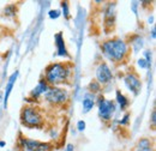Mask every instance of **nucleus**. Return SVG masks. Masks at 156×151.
I'll return each instance as SVG.
<instances>
[{
    "label": "nucleus",
    "instance_id": "1",
    "mask_svg": "<svg viewBox=\"0 0 156 151\" xmlns=\"http://www.w3.org/2000/svg\"><path fill=\"white\" fill-rule=\"evenodd\" d=\"M100 48L105 58L114 64H122L130 57V47L122 38H108L100 44Z\"/></svg>",
    "mask_w": 156,
    "mask_h": 151
},
{
    "label": "nucleus",
    "instance_id": "2",
    "mask_svg": "<svg viewBox=\"0 0 156 151\" xmlns=\"http://www.w3.org/2000/svg\"><path fill=\"white\" fill-rule=\"evenodd\" d=\"M72 75V62H52L44 70L43 79L49 86L67 84Z\"/></svg>",
    "mask_w": 156,
    "mask_h": 151
},
{
    "label": "nucleus",
    "instance_id": "3",
    "mask_svg": "<svg viewBox=\"0 0 156 151\" xmlns=\"http://www.w3.org/2000/svg\"><path fill=\"white\" fill-rule=\"evenodd\" d=\"M20 122L28 128H41L44 125V118L39 107L35 104H27L22 108L20 115Z\"/></svg>",
    "mask_w": 156,
    "mask_h": 151
},
{
    "label": "nucleus",
    "instance_id": "4",
    "mask_svg": "<svg viewBox=\"0 0 156 151\" xmlns=\"http://www.w3.org/2000/svg\"><path fill=\"white\" fill-rule=\"evenodd\" d=\"M48 104L53 107H62L70 98L69 91L62 86H49L47 93L43 95Z\"/></svg>",
    "mask_w": 156,
    "mask_h": 151
},
{
    "label": "nucleus",
    "instance_id": "5",
    "mask_svg": "<svg viewBox=\"0 0 156 151\" xmlns=\"http://www.w3.org/2000/svg\"><path fill=\"white\" fill-rule=\"evenodd\" d=\"M53 145L49 143L40 142L35 139H29L20 134L18 139V151H52Z\"/></svg>",
    "mask_w": 156,
    "mask_h": 151
},
{
    "label": "nucleus",
    "instance_id": "6",
    "mask_svg": "<svg viewBox=\"0 0 156 151\" xmlns=\"http://www.w3.org/2000/svg\"><path fill=\"white\" fill-rule=\"evenodd\" d=\"M96 102H98V116L101 118V120L106 121V122L111 121L113 119L114 113H115V109H117L115 102L112 100H107L103 96H100Z\"/></svg>",
    "mask_w": 156,
    "mask_h": 151
},
{
    "label": "nucleus",
    "instance_id": "7",
    "mask_svg": "<svg viewBox=\"0 0 156 151\" xmlns=\"http://www.w3.org/2000/svg\"><path fill=\"white\" fill-rule=\"evenodd\" d=\"M117 22V4L108 2L103 10V30L106 34H109L114 30Z\"/></svg>",
    "mask_w": 156,
    "mask_h": 151
},
{
    "label": "nucleus",
    "instance_id": "8",
    "mask_svg": "<svg viewBox=\"0 0 156 151\" xmlns=\"http://www.w3.org/2000/svg\"><path fill=\"white\" fill-rule=\"evenodd\" d=\"M124 83L126 85V88L132 93V94L137 96V95L140 93L142 90V80H140V77L137 73L135 70L127 72L126 75L124 76Z\"/></svg>",
    "mask_w": 156,
    "mask_h": 151
},
{
    "label": "nucleus",
    "instance_id": "9",
    "mask_svg": "<svg viewBox=\"0 0 156 151\" xmlns=\"http://www.w3.org/2000/svg\"><path fill=\"white\" fill-rule=\"evenodd\" d=\"M113 80V72L106 61H101L96 67V82L101 86L109 84Z\"/></svg>",
    "mask_w": 156,
    "mask_h": 151
},
{
    "label": "nucleus",
    "instance_id": "10",
    "mask_svg": "<svg viewBox=\"0 0 156 151\" xmlns=\"http://www.w3.org/2000/svg\"><path fill=\"white\" fill-rule=\"evenodd\" d=\"M48 88H49V85L46 83V80H44L43 78L40 79L37 85L30 91V94H29L27 100H28L29 102H35V101H37L41 96H43V95L47 93Z\"/></svg>",
    "mask_w": 156,
    "mask_h": 151
},
{
    "label": "nucleus",
    "instance_id": "11",
    "mask_svg": "<svg viewBox=\"0 0 156 151\" xmlns=\"http://www.w3.org/2000/svg\"><path fill=\"white\" fill-rule=\"evenodd\" d=\"M18 71H16V72H13L12 75L9 77V80H7V83H6V88H5V91L2 93V102H4V108L6 109V107H7V101H9V97H10V95H11V91H12V89H13V85H15V83H16V80H17V78H18Z\"/></svg>",
    "mask_w": 156,
    "mask_h": 151
},
{
    "label": "nucleus",
    "instance_id": "12",
    "mask_svg": "<svg viewBox=\"0 0 156 151\" xmlns=\"http://www.w3.org/2000/svg\"><path fill=\"white\" fill-rule=\"evenodd\" d=\"M82 104H83V113H89L94 108V106L96 104V95L87 93V94L84 95V97H83Z\"/></svg>",
    "mask_w": 156,
    "mask_h": 151
},
{
    "label": "nucleus",
    "instance_id": "13",
    "mask_svg": "<svg viewBox=\"0 0 156 151\" xmlns=\"http://www.w3.org/2000/svg\"><path fill=\"white\" fill-rule=\"evenodd\" d=\"M55 46H57V51H58V55L59 57H64V58H70L69 53H67V49H66V46H65V40L61 33H58L55 36Z\"/></svg>",
    "mask_w": 156,
    "mask_h": 151
},
{
    "label": "nucleus",
    "instance_id": "14",
    "mask_svg": "<svg viewBox=\"0 0 156 151\" xmlns=\"http://www.w3.org/2000/svg\"><path fill=\"white\" fill-rule=\"evenodd\" d=\"M127 44H129V47L132 48L133 53H138L143 48V46H144V40H143V37L140 35L135 34V35L130 36V42Z\"/></svg>",
    "mask_w": 156,
    "mask_h": 151
},
{
    "label": "nucleus",
    "instance_id": "15",
    "mask_svg": "<svg viewBox=\"0 0 156 151\" xmlns=\"http://www.w3.org/2000/svg\"><path fill=\"white\" fill-rule=\"evenodd\" d=\"M136 151H154V143L150 138L143 137L136 144Z\"/></svg>",
    "mask_w": 156,
    "mask_h": 151
},
{
    "label": "nucleus",
    "instance_id": "16",
    "mask_svg": "<svg viewBox=\"0 0 156 151\" xmlns=\"http://www.w3.org/2000/svg\"><path fill=\"white\" fill-rule=\"evenodd\" d=\"M115 104L119 106V108L121 111H126L130 106V100L122 94L120 90L115 91Z\"/></svg>",
    "mask_w": 156,
    "mask_h": 151
},
{
    "label": "nucleus",
    "instance_id": "17",
    "mask_svg": "<svg viewBox=\"0 0 156 151\" xmlns=\"http://www.w3.org/2000/svg\"><path fill=\"white\" fill-rule=\"evenodd\" d=\"M17 6L15 4H10L4 9V15L6 17H15L17 15Z\"/></svg>",
    "mask_w": 156,
    "mask_h": 151
},
{
    "label": "nucleus",
    "instance_id": "18",
    "mask_svg": "<svg viewBox=\"0 0 156 151\" xmlns=\"http://www.w3.org/2000/svg\"><path fill=\"white\" fill-rule=\"evenodd\" d=\"M101 89H102V86L98 84L96 80H91L89 83V85H88V90H89L90 94H94V95L98 94L101 91Z\"/></svg>",
    "mask_w": 156,
    "mask_h": 151
},
{
    "label": "nucleus",
    "instance_id": "19",
    "mask_svg": "<svg viewBox=\"0 0 156 151\" xmlns=\"http://www.w3.org/2000/svg\"><path fill=\"white\" fill-rule=\"evenodd\" d=\"M61 15L64 16V18L69 19L70 18V6H69V2L67 1H62L61 2Z\"/></svg>",
    "mask_w": 156,
    "mask_h": 151
},
{
    "label": "nucleus",
    "instance_id": "20",
    "mask_svg": "<svg viewBox=\"0 0 156 151\" xmlns=\"http://www.w3.org/2000/svg\"><path fill=\"white\" fill-rule=\"evenodd\" d=\"M60 16H61V12L59 10H51L48 12V17L51 19H58Z\"/></svg>",
    "mask_w": 156,
    "mask_h": 151
},
{
    "label": "nucleus",
    "instance_id": "21",
    "mask_svg": "<svg viewBox=\"0 0 156 151\" xmlns=\"http://www.w3.org/2000/svg\"><path fill=\"white\" fill-rule=\"evenodd\" d=\"M137 64H138V67H140V68H149L150 67V65L143 58H139L138 61H137Z\"/></svg>",
    "mask_w": 156,
    "mask_h": 151
},
{
    "label": "nucleus",
    "instance_id": "22",
    "mask_svg": "<svg viewBox=\"0 0 156 151\" xmlns=\"http://www.w3.org/2000/svg\"><path fill=\"white\" fill-rule=\"evenodd\" d=\"M130 114L129 113H126L124 116H122V119L119 121V124L121 125V126H126V125H129V122H130Z\"/></svg>",
    "mask_w": 156,
    "mask_h": 151
},
{
    "label": "nucleus",
    "instance_id": "23",
    "mask_svg": "<svg viewBox=\"0 0 156 151\" xmlns=\"http://www.w3.org/2000/svg\"><path fill=\"white\" fill-rule=\"evenodd\" d=\"M85 127H87V124H85L84 120H79L77 122V130L79 132H83L85 130Z\"/></svg>",
    "mask_w": 156,
    "mask_h": 151
},
{
    "label": "nucleus",
    "instance_id": "24",
    "mask_svg": "<svg viewBox=\"0 0 156 151\" xmlns=\"http://www.w3.org/2000/svg\"><path fill=\"white\" fill-rule=\"evenodd\" d=\"M143 59L150 65V64H151V51H145V52H144V57H143Z\"/></svg>",
    "mask_w": 156,
    "mask_h": 151
},
{
    "label": "nucleus",
    "instance_id": "25",
    "mask_svg": "<svg viewBox=\"0 0 156 151\" xmlns=\"http://www.w3.org/2000/svg\"><path fill=\"white\" fill-rule=\"evenodd\" d=\"M150 120H151V126L155 127V122H156V111L155 109L151 111V119H150Z\"/></svg>",
    "mask_w": 156,
    "mask_h": 151
},
{
    "label": "nucleus",
    "instance_id": "26",
    "mask_svg": "<svg viewBox=\"0 0 156 151\" xmlns=\"http://www.w3.org/2000/svg\"><path fill=\"white\" fill-rule=\"evenodd\" d=\"M139 5V2H137V1H133L132 4H131V9H132V11L135 12V15L138 16V12H137V6Z\"/></svg>",
    "mask_w": 156,
    "mask_h": 151
},
{
    "label": "nucleus",
    "instance_id": "27",
    "mask_svg": "<svg viewBox=\"0 0 156 151\" xmlns=\"http://www.w3.org/2000/svg\"><path fill=\"white\" fill-rule=\"evenodd\" d=\"M65 151H75V145L73 144H67L66 148H65Z\"/></svg>",
    "mask_w": 156,
    "mask_h": 151
},
{
    "label": "nucleus",
    "instance_id": "28",
    "mask_svg": "<svg viewBox=\"0 0 156 151\" xmlns=\"http://www.w3.org/2000/svg\"><path fill=\"white\" fill-rule=\"evenodd\" d=\"M151 38L155 40V26H153V29H151Z\"/></svg>",
    "mask_w": 156,
    "mask_h": 151
},
{
    "label": "nucleus",
    "instance_id": "29",
    "mask_svg": "<svg viewBox=\"0 0 156 151\" xmlns=\"http://www.w3.org/2000/svg\"><path fill=\"white\" fill-rule=\"evenodd\" d=\"M5 146V142H0V148H4Z\"/></svg>",
    "mask_w": 156,
    "mask_h": 151
},
{
    "label": "nucleus",
    "instance_id": "30",
    "mask_svg": "<svg viewBox=\"0 0 156 151\" xmlns=\"http://www.w3.org/2000/svg\"><path fill=\"white\" fill-rule=\"evenodd\" d=\"M2 96H4V95H2V93H1V91H0V103H1V102H2Z\"/></svg>",
    "mask_w": 156,
    "mask_h": 151
}]
</instances>
